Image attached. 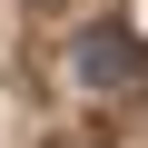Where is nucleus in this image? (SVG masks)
<instances>
[{"label": "nucleus", "instance_id": "obj_1", "mask_svg": "<svg viewBox=\"0 0 148 148\" xmlns=\"http://www.w3.org/2000/svg\"><path fill=\"white\" fill-rule=\"evenodd\" d=\"M69 79L99 89V99H119V89H138V79H148V49H138L119 20H89L79 40H69Z\"/></svg>", "mask_w": 148, "mask_h": 148}]
</instances>
